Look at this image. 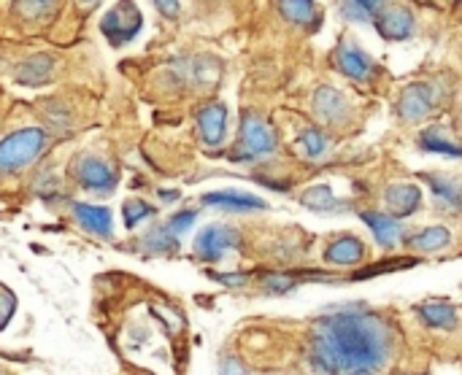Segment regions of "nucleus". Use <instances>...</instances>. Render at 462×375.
<instances>
[{
    "label": "nucleus",
    "mask_w": 462,
    "mask_h": 375,
    "mask_svg": "<svg viewBox=\"0 0 462 375\" xmlns=\"http://www.w3.org/2000/svg\"><path fill=\"white\" fill-rule=\"evenodd\" d=\"M395 352V327L365 306L330 308L309 333V365L322 375H382Z\"/></svg>",
    "instance_id": "f257e3e1"
},
{
    "label": "nucleus",
    "mask_w": 462,
    "mask_h": 375,
    "mask_svg": "<svg viewBox=\"0 0 462 375\" xmlns=\"http://www.w3.org/2000/svg\"><path fill=\"white\" fill-rule=\"evenodd\" d=\"M49 149V133L43 127H22L0 138V176H14L30 168Z\"/></svg>",
    "instance_id": "f03ea898"
},
{
    "label": "nucleus",
    "mask_w": 462,
    "mask_h": 375,
    "mask_svg": "<svg viewBox=\"0 0 462 375\" xmlns=\"http://www.w3.org/2000/svg\"><path fill=\"white\" fill-rule=\"evenodd\" d=\"M276 149H279L276 130L263 116L244 111L236 146L230 149V160L233 162H260V160L271 157Z\"/></svg>",
    "instance_id": "7ed1b4c3"
},
{
    "label": "nucleus",
    "mask_w": 462,
    "mask_h": 375,
    "mask_svg": "<svg viewBox=\"0 0 462 375\" xmlns=\"http://www.w3.org/2000/svg\"><path fill=\"white\" fill-rule=\"evenodd\" d=\"M141 27H143V14H141V8H138L133 0H119V3H114V5L103 14V19H100V32H103V38H106L114 49L130 43V41L141 32Z\"/></svg>",
    "instance_id": "20e7f679"
},
{
    "label": "nucleus",
    "mask_w": 462,
    "mask_h": 375,
    "mask_svg": "<svg viewBox=\"0 0 462 375\" xmlns=\"http://www.w3.org/2000/svg\"><path fill=\"white\" fill-rule=\"evenodd\" d=\"M70 176L81 189L95 192V195H108L119 184L116 168L108 160L92 157V154H76L70 162Z\"/></svg>",
    "instance_id": "39448f33"
},
{
    "label": "nucleus",
    "mask_w": 462,
    "mask_h": 375,
    "mask_svg": "<svg viewBox=\"0 0 462 375\" xmlns=\"http://www.w3.org/2000/svg\"><path fill=\"white\" fill-rule=\"evenodd\" d=\"M241 246V233L233 224H208L195 238V257L203 262H219Z\"/></svg>",
    "instance_id": "423d86ee"
},
{
    "label": "nucleus",
    "mask_w": 462,
    "mask_h": 375,
    "mask_svg": "<svg viewBox=\"0 0 462 375\" xmlns=\"http://www.w3.org/2000/svg\"><path fill=\"white\" fill-rule=\"evenodd\" d=\"M333 62H336L338 73H344L346 78H352L357 84H371L379 73V65L374 62V57L349 38H341V43L333 51Z\"/></svg>",
    "instance_id": "0eeeda50"
},
{
    "label": "nucleus",
    "mask_w": 462,
    "mask_h": 375,
    "mask_svg": "<svg viewBox=\"0 0 462 375\" xmlns=\"http://www.w3.org/2000/svg\"><path fill=\"white\" fill-rule=\"evenodd\" d=\"M311 111L322 124H328L333 130L349 124V119H352V105H349L346 95L336 87H319L311 97Z\"/></svg>",
    "instance_id": "6e6552de"
},
{
    "label": "nucleus",
    "mask_w": 462,
    "mask_h": 375,
    "mask_svg": "<svg viewBox=\"0 0 462 375\" xmlns=\"http://www.w3.org/2000/svg\"><path fill=\"white\" fill-rule=\"evenodd\" d=\"M439 97H436V89L425 81H417V84H409L401 89L398 95V116L403 122H425L433 108H436Z\"/></svg>",
    "instance_id": "1a4fd4ad"
},
{
    "label": "nucleus",
    "mask_w": 462,
    "mask_h": 375,
    "mask_svg": "<svg viewBox=\"0 0 462 375\" xmlns=\"http://www.w3.org/2000/svg\"><path fill=\"white\" fill-rule=\"evenodd\" d=\"M374 24L384 41H409L417 32L414 11L406 3H395V0L387 3V8L379 14V19Z\"/></svg>",
    "instance_id": "9d476101"
},
{
    "label": "nucleus",
    "mask_w": 462,
    "mask_h": 375,
    "mask_svg": "<svg viewBox=\"0 0 462 375\" xmlns=\"http://www.w3.org/2000/svg\"><path fill=\"white\" fill-rule=\"evenodd\" d=\"M195 122H198V133H200V141L211 149H217L225 135H227V105L225 103H203L195 114Z\"/></svg>",
    "instance_id": "9b49d317"
},
{
    "label": "nucleus",
    "mask_w": 462,
    "mask_h": 375,
    "mask_svg": "<svg viewBox=\"0 0 462 375\" xmlns=\"http://www.w3.org/2000/svg\"><path fill=\"white\" fill-rule=\"evenodd\" d=\"M57 68H60L57 57H51L46 51L43 54H30V57L16 62L14 81L22 84V87H43L57 76Z\"/></svg>",
    "instance_id": "f8f14e48"
},
{
    "label": "nucleus",
    "mask_w": 462,
    "mask_h": 375,
    "mask_svg": "<svg viewBox=\"0 0 462 375\" xmlns=\"http://www.w3.org/2000/svg\"><path fill=\"white\" fill-rule=\"evenodd\" d=\"M203 206L211 208H222L230 214H249V211H265L268 203L257 195L249 192H238V189H225V192H208L203 195Z\"/></svg>",
    "instance_id": "ddd939ff"
},
{
    "label": "nucleus",
    "mask_w": 462,
    "mask_h": 375,
    "mask_svg": "<svg viewBox=\"0 0 462 375\" xmlns=\"http://www.w3.org/2000/svg\"><path fill=\"white\" fill-rule=\"evenodd\" d=\"M73 219L89 235H97V238H106V241L114 238V219H111V211L103 208V206L73 203Z\"/></svg>",
    "instance_id": "4468645a"
},
{
    "label": "nucleus",
    "mask_w": 462,
    "mask_h": 375,
    "mask_svg": "<svg viewBox=\"0 0 462 375\" xmlns=\"http://www.w3.org/2000/svg\"><path fill=\"white\" fill-rule=\"evenodd\" d=\"M365 254H368L365 243L357 235H341L325 249V262L336 268H352V265H363Z\"/></svg>",
    "instance_id": "2eb2a0df"
},
{
    "label": "nucleus",
    "mask_w": 462,
    "mask_h": 375,
    "mask_svg": "<svg viewBox=\"0 0 462 375\" xmlns=\"http://www.w3.org/2000/svg\"><path fill=\"white\" fill-rule=\"evenodd\" d=\"M360 216H363V222L374 230L376 243H379L382 249H393V246H398V243L403 241V235H406L403 222H401V219H395V216H390V214L363 211Z\"/></svg>",
    "instance_id": "dca6fc26"
},
{
    "label": "nucleus",
    "mask_w": 462,
    "mask_h": 375,
    "mask_svg": "<svg viewBox=\"0 0 462 375\" xmlns=\"http://www.w3.org/2000/svg\"><path fill=\"white\" fill-rule=\"evenodd\" d=\"M276 5H279V14L295 27L317 30L322 24V8L317 0H276Z\"/></svg>",
    "instance_id": "f3484780"
},
{
    "label": "nucleus",
    "mask_w": 462,
    "mask_h": 375,
    "mask_svg": "<svg viewBox=\"0 0 462 375\" xmlns=\"http://www.w3.org/2000/svg\"><path fill=\"white\" fill-rule=\"evenodd\" d=\"M384 203H387L390 216L395 219L411 216L422 206V189L417 184H393L384 192Z\"/></svg>",
    "instance_id": "a211bd4d"
},
{
    "label": "nucleus",
    "mask_w": 462,
    "mask_h": 375,
    "mask_svg": "<svg viewBox=\"0 0 462 375\" xmlns=\"http://www.w3.org/2000/svg\"><path fill=\"white\" fill-rule=\"evenodd\" d=\"M417 316L433 330H457L460 327V311L449 300H428V303L417 306Z\"/></svg>",
    "instance_id": "6ab92c4d"
},
{
    "label": "nucleus",
    "mask_w": 462,
    "mask_h": 375,
    "mask_svg": "<svg viewBox=\"0 0 462 375\" xmlns=\"http://www.w3.org/2000/svg\"><path fill=\"white\" fill-rule=\"evenodd\" d=\"M428 187L433 189V197L436 203L449 211V214H457L462 211V181L460 178H452V176H439V173H428L425 176Z\"/></svg>",
    "instance_id": "aec40b11"
},
{
    "label": "nucleus",
    "mask_w": 462,
    "mask_h": 375,
    "mask_svg": "<svg viewBox=\"0 0 462 375\" xmlns=\"http://www.w3.org/2000/svg\"><path fill=\"white\" fill-rule=\"evenodd\" d=\"M420 146L433 154L444 157H462V141L449 130V127H428L420 135Z\"/></svg>",
    "instance_id": "412c9836"
},
{
    "label": "nucleus",
    "mask_w": 462,
    "mask_h": 375,
    "mask_svg": "<svg viewBox=\"0 0 462 375\" xmlns=\"http://www.w3.org/2000/svg\"><path fill=\"white\" fill-rule=\"evenodd\" d=\"M387 3L390 0H341L338 14L355 24H374L379 19V14L387 8Z\"/></svg>",
    "instance_id": "4be33fe9"
},
{
    "label": "nucleus",
    "mask_w": 462,
    "mask_h": 375,
    "mask_svg": "<svg viewBox=\"0 0 462 375\" xmlns=\"http://www.w3.org/2000/svg\"><path fill=\"white\" fill-rule=\"evenodd\" d=\"M409 249L414 252H422V254H436V252H444L452 246V233L447 227H425L420 230L411 241H406Z\"/></svg>",
    "instance_id": "5701e85b"
},
{
    "label": "nucleus",
    "mask_w": 462,
    "mask_h": 375,
    "mask_svg": "<svg viewBox=\"0 0 462 375\" xmlns=\"http://www.w3.org/2000/svg\"><path fill=\"white\" fill-rule=\"evenodd\" d=\"M328 146H330V138H328V133L319 130V127H306V130L298 135V141H295L298 154L306 157V160H311V162L322 160V157L328 154Z\"/></svg>",
    "instance_id": "b1692460"
},
{
    "label": "nucleus",
    "mask_w": 462,
    "mask_h": 375,
    "mask_svg": "<svg viewBox=\"0 0 462 375\" xmlns=\"http://www.w3.org/2000/svg\"><path fill=\"white\" fill-rule=\"evenodd\" d=\"M179 249V235L168 230V224L152 227L149 235L141 238V252L146 254H173Z\"/></svg>",
    "instance_id": "393cba45"
},
{
    "label": "nucleus",
    "mask_w": 462,
    "mask_h": 375,
    "mask_svg": "<svg viewBox=\"0 0 462 375\" xmlns=\"http://www.w3.org/2000/svg\"><path fill=\"white\" fill-rule=\"evenodd\" d=\"M60 11V0H16V14L27 22H46Z\"/></svg>",
    "instance_id": "a878e982"
},
{
    "label": "nucleus",
    "mask_w": 462,
    "mask_h": 375,
    "mask_svg": "<svg viewBox=\"0 0 462 375\" xmlns=\"http://www.w3.org/2000/svg\"><path fill=\"white\" fill-rule=\"evenodd\" d=\"M300 203L306 208H311V211H336L338 208V197H336V192L328 184H317V187L306 189Z\"/></svg>",
    "instance_id": "bb28decb"
},
{
    "label": "nucleus",
    "mask_w": 462,
    "mask_h": 375,
    "mask_svg": "<svg viewBox=\"0 0 462 375\" xmlns=\"http://www.w3.org/2000/svg\"><path fill=\"white\" fill-rule=\"evenodd\" d=\"M154 214H157L154 206H149V203L141 200V197H130V200H125V206H122V216H125V227H127V230H135L138 224L149 222Z\"/></svg>",
    "instance_id": "cd10ccee"
},
{
    "label": "nucleus",
    "mask_w": 462,
    "mask_h": 375,
    "mask_svg": "<svg viewBox=\"0 0 462 375\" xmlns=\"http://www.w3.org/2000/svg\"><path fill=\"white\" fill-rule=\"evenodd\" d=\"M195 216H198V214H195L192 208H187V211H179L176 216H171L165 224H168V230H171L173 235H179V238H181V235L195 224Z\"/></svg>",
    "instance_id": "c85d7f7f"
},
{
    "label": "nucleus",
    "mask_w": 462,
    "mask_h": 375,
    "mask_svg": "<svg viewBox=\"0 0 462 375\" xmlns=\"http://www.w3.org/2000/svg\"><path fill=\"white\" fill-rule=\"evenodd\" d=\"M14 306H16L14 295H11L8 289L0 287V330H3V327L8 325V319L14 316Z\"/></svg>",
    "instance_id": "c756f323"
},
{
    "label": "nucleus",
    "mask_w": 462,
    "mask_h": 375,
    "mask_svg": "<svg viewBox=\"0 0 462 375\" xmlns=\"http://www.w3.org/2000/svg\"><path fill=\"white\" fill-rule=\"evenodd\" d=\"M152 5H154L165 19H176L179 11H181V3H179V0H152Z\"/></svg>",
    "instance_id": "7c9ffc66"
},
{
    "label": "nucleus",
    "mask_w": 462,
    "mask_h": 375,
    "mask_svg": "<svg viewBox=\"0 0 462 375\" xmlns=\"http://www.w3.org/2000/svg\"><path fill=\"white\" fill-rule=\"evenodd\" d=\"M219 375H252L238 360H233V357H227V360H222V368H219Z\"/></svg>",
    "instance_id": "2f4dec72"
},
{
    "label": "nucleus",
    "mask_w": 462,
    "mask_h": 375,
    "mask_svg": "<svg viewBox=\"0 0 462 375\" xmlns=\"http://www.w3.org/2000/svg\"><path fill=\"white\" fill-rule=\"evenodd\" d=\"M217 281H222V284H227V287H244V284H249V276L246 273H227V276H214Z\"/></svg>",
    "instance_id": "473e14b6"
},
{
    "label": "nucleus",
    "mask_w": 462,
    "mask_h": 375,
    "mask_svg": "<svg viewBox=\"0 0 462 375\" xmlns=\"http://www.w3.org/2000/svg\"><path fill=\"white\" fill-rule=\"evenodd\" d=\"M162 195V200L165 203H173V200H179V192H160Z\"/></svg>",
    "instance_id": "72a5a7b5"
},
{
    "label": "nucleus",
    "mask_w": 462,
    "mask_h": 375,
    "mask_svg": "<svg viewBox=\"0 0 462 375\" xmlns=\"http://www.w3.org/2000/svg\"><path fill=\"white\" fill-rule=\"evenodd\" d=\"M100 0H81V5H97Z\"/></svg>",
    "instance_id": "f704fd0d"
},
{
    "label": "nucleus",
    "mask_w": 462,
    "mask_h": 375,
    "mask_svg": "<svg viewBox=\"0 0 462 375\" xmlns=\"http://www.w3.org/2000/svg\"><path fill=\"white\" fill-rule=\"evenodd\" d=\"M425 3H436V0H425Z\"/></svg>",
    "instance_id": "c9c22d12"
},
{
    "label": "nucleus",
    "mask_w": 462,
    "mask_h": 375,
    "mask_svg": "<svg viewBox=\"0 0 462 375\" xmlns=\"http://www.w3.org/2000/svg\"><path fill=\"white\" fill-rule=\"evenodd\" d=\"M460 22H462V14H460Z\"/></svg>",
    "instance_id": "e433bc0d"
}]
</instances>
